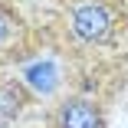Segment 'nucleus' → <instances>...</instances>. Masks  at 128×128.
<instances>
[{
    "instance_id": "f257e3e1",
    "label": "nucleus",
    "mask_w": 128,
    "mask_h": 128,
    "mask_svg": "<svg viewBox=\"0 0 128 128\" xmlns=\"http://www.w3.org/2000/svg\"><path fill=\"white\" fill-rule=\"evenodd\" d=\"M125 26V7L118 0H69L66 30L86 46H108Z\"/></svg>"
},
{
    "instance_id": "f03ea898",
    "label": "nucleus",
    "mask_w": 128,
    "mask_h": 128,
    "mask_svg": "<svg viewBox=\"0 0 128 128\" xmlns=\"http://www.w3.org/2000/svg\"><path fill=\"white\" fill-rule=\"evenodd\" d=\"M53 128H105V115L89 98H66L53 112Z\"/></svg>"
},
{
    "instance_id": "7ed1b4c3",
    "label": "nucleus",
    "mask_w": 128,
    "mask_h": 128,
    "mask_svg": "<svg viewBox=\"0 0 128 128\" xmlns=\"http://www.w3.org/2000/svg\"><path fill=\"white\" fill-rule=\"evenodd\" d=\"M20 86L26 89V92H36V95H49V92L59 86V69L53 66V59H36L33 66L23 69Z\"/></svg>"
},
{
    "instance_id": "20e7f679",
    "label": "nucleus",
    "mask_w": 128,
    "mask_h": 128,
    "mask_svg": "<svg viewBox=\"0 0 128 128\" xmlns=\"http://www.w3.org/2000/svg\"><path fill=\"white\" fill-rule=\"evenodd\" d=\"M20 33H23L20 13H16L13 7H7V4H0V49L13 46V43L20 40Z\"/></svg>"
},
{
    "instance_id": "39448f33",
    "label": "nucleus",
    "mask_w": 128,
    "mask_h": 128,
    "mask_svg": "<svg viewBox=\"0 0 128 128\" xmlns=\"http://www.w3.org/2000/svg\"><path fill=\"white\" fill-rule=\"evenodd\" d=\"M0 128H7V118H4V115H0Z\"/></svg>"
}]
</instances>
